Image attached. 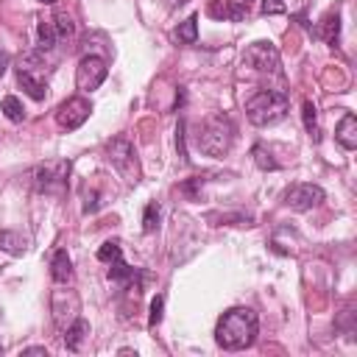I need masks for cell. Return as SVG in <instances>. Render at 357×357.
I'll use <instances>...</instances> for the list:
<instances>
[{
  "label": "cell",
  "mask_w": 357,
  "mask_h": 357,
  "mask_svg": "<svg viewBox=\"0 0 357 357\" xmlns=\"http://www.w3.org/2000/svg\"><path fill=\"white\" fill-rule=\"evenodd\" d=\"M178 42H184V45H192L195 39H198V17L192 14V17H187L178 28H176V33H173Z\"/></svg>",
  "instance_id": "18"
},
{
  "label": "cell",
  "mask_w": 357,
  "mask_h": 357,
  "mask_svg": "<svg viewBox=\"0 0 357 357\" xmlns=\"http://www.w3.org/2000/svg\"><path fill=\"white\" fill-rule=\"evenodd\" d=\"M287 106H290L287 92H282V89H259L245 100V117H248L251 126L265 128V126H273V123L284 120Z\"/></svg>",
  "instance_id": "2"
},
{
  "label": "cell",
  "mask_w": 357,
  "mask_h": 357,
  "mask_svg": "<svg viewBox=\"0 0 357 357\" xmlns=\"http://www.w3.org/2000/svg\"><path fill=\"white\" fill-rule=\"evenodd\" d=\"M106 153H109V162L112 167L128 181V184H137L139 181V162H137V151L131 145L128 137H112L106 142Z\"/></svg>",
  "instance_id": "4"
},
{
  "label": "cell",
  "mask_w": 357,
  "mask_h": 357,
  "mask_svg": "<svg viewBox=\"0 0 357 357\" xmlns=\"http://www.w3.org/2000/svg\"><path fill=\"white\" fill-rule=\"evenodd\" d=\"M8 70V53L6 50H0V78H3V73Z\"/></svg>",
  "instance_id": "29"
},
{
  "label": "cell",
  "mask_w": 357,
  "mask_h": 357,
  "mask_svg": "<svg viewBox=\"0 0 357 357\" xmlns=\"http://www.w3.org/2000/svg\"><path fill=\"white\" fill-rule=\"evenodd\" d=\"M56 39H59V33H56V28H53V20H39V25H36V42H39V50H50V47H56Z\"/></svg>",
  "instance_id": "17"
},
{
  "label": "cell",
  "mask_w": 357,
  "mask_h": 357,
  "mask_svg": "<svg viewBox=\"0 0 357 357\" xmlns=\"http://www.w3.org/2000/svg\"><path fill=\"white\" fill-rule=\"evenodd\" d=\"M318 39H324L326 45H335L337 36H340V14L337 11H326L318 22V31H315Z\"/></svg>",
  "instance_id": "12"
},
{
  "label": "cell",
  "mask_w": 357,
  "mask_h": 357,
  "mask_svg": "<svg viewBox=\"0 0 357 357\" xmlns=\"http://www.w3.org/2000/svg\"><path fill=\"white\" fill-rule=\"evenodd\" d=\"M53 28H56L59 39H73V33H75V22L67 14H56L53 17Z\"/></svg>",
  "instance_id": "23"
},
{
  "label": "cell",
  "mask_w": 357,
  "mask_h": 357,
  "mask_svg": "<svg viewBox=\"0 0 357 357\" xmlns=\"http://www.w3.org/2000/svg\"><path fill=\"white\" fill-rule=\"evenodd\" d=\"M176 148H178L181 162H187L190 156H187V145H184V120H181V123H178V128H176Z\"/></svg>",
  "instance_id": "27"
},
{
  "label": "cell",
  "mask_w": 357,
  "mask_h": 357,
  "mask_svg": "<svg viewBox=\"0 0 357 357\" xmlns=\"http://www.w3.org/2000/svg\"><path fill=\"white\" fill-rule=\"evenodd\" d=\"M36 3H47V6H50V3H56V0H36Z\"/></svg>",
  "instance_id": "31"
},
{
  "label": "cell",
  "mask_w": 357,
  "mask_h": 357,
  "mask_svg": "<svg viewBox=\"0 0 357 357\" xmlns=\"http://www.w3.org/2000/svg\"><path fill=\"white\" fill-rule=\"evenodd\" d=\"M324 201V190L318 184H293L284 190V204L293 209V212H307L312 206H318Z\"/></svg>",
  "instance_id": "9"
},
{
  "label": "cell",
  "mask_w": 357,
  "mask_h": 357,
  "mask_svg": "<svg viewBox=\"0 0 357 357\" xmlns=\"http://www.w3.org/2000/svg\"><path fill=\"white\" fill-rule=\"evenodd\" d=\"M106 73H109L106 61H103L100 56L89 53V56H84V59L78 61L75 84H78V89H81V92H92V89H98V86L106 81Z\"/></svg>",
  "instance_id": "7"
},
{
  "label": "cell",
  "mask_w": 357,
  "mask_h": 357,
  "mask_svg": "<svg viewBox=\"0 0 357 357\" xmlns=\"http://www.w3.org/2000/svg\"><path fill=\"white\" fill-rule=\"evenodd\" d=\"M0 248H3L6 254H11V257H20V254H25V248H28V237L20 234V231L6 229V231H0Z\"/></svg>",
  "instance_id": "16"
},
{
  "label": "cell",
  "mask_w": 357,
  "mask_h": 357,
  "mask_svg": "<svg viewBox=\"0 0 357 357\" xmlns=\"http://www.w3.org/2000/svg\"><path fill=\"white\" fill-rule=\"evenodd\" d=\"M245 3H248V0H245Z\"/></svg>",
  "instance_id": "33"
},
{
  "label": "cell",
  "mask_w": 357,
  "mask_h": 357,
  "mask_svg": "<svg viewBox=\"0 0 357 357\" xmlns=\"http://www.w3.org/2000/svg\"><path fill=\"white\" fill-rule=\"evenodd\" d=\"M335 139L343 151H354L357 148V117L351 112H346L335 128Z\"/></svg>",
  "instance_id": "11"
},
{
  "label": "cell",
  "mask_w": 357,
  "mask_h": 357,
  "mask_svg": "<svg viewBox=\"0 0 357 357\" xmlns=\"http://www.w3.org/2000/svg\"><path fill=\"white\" fill-rule=\"evenodd\" d=\"M22 354H47L42 346H33V349H22Z\"/></svg>",
  "instance_id": "30"
},
{
  "label": "cell",
  "mask_w": 357,
  "mask_h": 357,
  "mask_svg": "<svg viewBox=\"0 0 357 357\" xmlns=\"http://www.w3.org/2000/svg\"><path fill=\"white\" fill-rule=\"evenodd\" d=\"M251 156H254V165H257L259 170H276V167H279V162L271 156V151H268L265 145H254V148H251Z\"/></svg>",
  "instance_id": "21"
},
{
  "label": "cell",
  "mask_w": 357,
  "mask_h": 357,
  "mask_svg": "<svg viewBox=\"0 0 357 357\" xmlns=\"http://www.w3.org/2000/svg\"><path fill=\"white\" fill-rule=\"evenodd\" d=\"M0 354H3V343H0Z\"/></svg>",
  "instance_id": "32"
},
{
  "label": "cell",
  "mask_w": 357,
  "mask_h": 357,
  "mask_svg": "<svg viewBox=\"0 0 357 357\" xmlns=\"http://www.w3.org/2000/svg\"><path fill=\"white\" fill-rule=\"evenodd\" d=\"M159 215H162V209H159V204L156 201H151L148 206H145V215H142V231H156V226H159Z\"/></svg>",
  "instance_id": "22"
},
{
  "label": "cell",
  "mask_w": 357,
  "mask_h": 357,
  "mask_svg": "<svg viewBox=\"0 0 357 357\" xmlns=\"http://www.w3.org/2000/svg\"><path fill=\"white\" fill-rule=\"evenodd\" d=\"M67 176H70V162L67 159L47 162V165H39L33 170V187L39 192H59L67 184Z\"/></svg>",
  "instance_id": "6"
},
{
  "label": "cell",
  "mask_w": 357,
  "mask_h": 357,
  "mask_svg": "<svg viewBox=\"0 0 357 357\" xmlns=\"http://www.w3.org/2000/svg\"><path fill=\"white\" fill-rule=\"evenodd\" d=\"M162 312H165V296L159 293V296H153V301H151V315H148V326H151V329L162 324Z\"/></svg>",
  "instance_id": "25"
},
{
  "label": "cell",
  "mask_w": 357,
  "mask_h": 357,
  "mask_svg": "<svg viewBox=\"0 0 357 357\" xmlns=\"http://www.w3.org/2000/svg\"><path fill=\"white\" fill-rule=\"evenodd\" d=\"M123 257V251H120V243H114V240H109V243H103L100 248H98V259L100 262H114V259H120Z\"/></svg>",
  "instance_id": "24"
},
{
  "label": "cell",
  "mask_w": 357,
  "mask_h": 357,
  "mask_svg": "<svg viewBox=\"0 0 357 357\" xmlns=\"http://www.w3.org/2000/svg\"><path fill=\"white\" fill-rule=\"evenodd\" d=\"M243 64H248L251 70L257 73H273V75H282V67H279V50L271 45V42H251L243 53Z\"/></svg>",
  "instance_id": "5"
},
{
  "label": "cell",
  "mask_w": 357,
  "mask_h": 357,
  "mask_svg": "<svg viewBox=\"0 0 357 357\" xmlns=\"http://www.w3.org/2000/svg\"><path fill=\"white\" fill-rule=\"evenodd\" d=\"M98 206H100L98 192H89V195H86V204H84V212H86V215H89V212H98Z\"/></svg>",
  "instance_id": "28"
},
{
  "label": "cell",
  "mask_w": 357,
  "mask_h": 357,
  "mask_svg": "<svg viewBox=\"0 0 357 357\" xmlns=\"http://www.w3.org/2000/svg\"><path fill=\"white\" fill-rule=\"evenodd\" d=\"M231 142H234V123L226 114H220V112L218 114H209L201 123L198 137H195L198 151L206 153V156H215V159L226 156L229 148H231Z\"/></svg>",
  "instance_id": "3"
},
{
  "label": "cell",
  "mask_w": 357,
  "mask_h": 357,
  "mask_svg": "<svg viewBox=\"0 0 357 357\" xmlns=\"http://www.w3.org/2000/svg\"><path fill=\"white\" fill-rule=\"evenodd\" d=\"M92 114V103L86 100V98H67L59 109H56V123L61 126V128H67V131H73V128H78L81 123H86V117Z\"/></svg>",
  "instance_id": "8"
},
{
  "label": "cell",
  "mask_w": 357,
  "mask_h": 357,
  "mask_svg": "<svg viewBox=\"0 0 357 357\" xmlns=\"http://www.w3.org/2000/svg\"><path fill=\"white\" fill-rule=\"evenodd\" d=\"M0 109L6 112V117H8L11 123H22V120H25V109H22V103H20L14 95H6L3 103H0Z\"/></svg>",
  "instance_id": "20"
},
{
  "label": "cell",
  "mask_w": 357,
  "mask_h": 357,
  "mask_svg": "<svg viewBox=\"0 0 357 357\" xmlns=\"http://www.w3.org/2000/svg\"><path fill=\"white\" fill-rule=\"evenodd\" d=\"M301 117H304V128H307V134L318 142L321 134H318V114H315V103H312V100H304V106H301Z\"/></svg>",
  "instance_id": "19"
},
{
  "label": "cell",
  "mask_w": 357,
  "mask_h": 357,
  "mask_svg": "<svg viewBox=\"0 0 357 357\" xmlns=\"http://www.w3.org/2000/svg\"><path fill=\"white\" fill-rule=\"evenodd\" d=\"M17 84L33 98V100H45V95H47V86H45V81H39L31 70H20L17 67Z\"/></svg>",
  "instance_id": "13"
},
{
  "label": "cell",
  "mask_w": 357,
  "mask_h": 357,
  "mask_svg": "<svg viewBox=\"0 0 357 357\" xmlns=\"http://www.w3.org/2000/svg\"><path fill=\"white\" fill-rule=\"evenodd\" d=\"M259 11H262L265 17H273V14H284L287 6H284V0H262Z\"/></svg>",
  "instance_id": "26"
},
{
  "label": "cell",
  "mask_w": 357,
  "mask_h": 357,
  "mask_svg": "<svg viewBox=\"0 0 357 357\" xmlns=\"http://www.w3.org/2000/svg\"><path fill=\"white\" fill-rule=\"evenodd\" d=\"M257 329H259V321H257L254 310L231 307L220 315V321L215 326V340L226 351H240V349H248L257 340Z\"/></svg>",
  "instance_id": "1"
},
{
  "label": "cell",
  "mask_w": 357,
  "mask_h": 357,
  "mask_svg": "<svg viewBox=\"0 0 357 357\" xmlns=\"http://www.w3.org/2000/svg\"><path fill=\"white\" fill-rule=\"evenodd\" d=\"M86 332H89V324H86L84 318H73V324L64 329V346H67L70 351H78L81 343L86 340Z\"/></svg>",
  "instance_id": "14"
},
{
  "label": "cell",
  "mask_w": 357,
  "mask_h": 357,
  "mask_svg": "<svg viewBox=\"0 0 357 357\" xmlns=\"http://www.w3.org/2000/svg\"><path fill=\"white\" fill-rule=\"evenodd\" d=\"M206 14L215 20H243L248 14V3H234V0H209Z\"/></svg>",
  "instance_id": "10"
},
{
  "label": "cell",
  "mask_w": 357,
  "mask_h": 357,
  "mask_svg": "<svg viewBox=\"0 0 357 357\" xmlns=\"http://www.w3.org/2000/svg\"><path fill=\"white\" fill-rule=\"evenodd\" d=\"M50 276H53V282H70V279H73V262H70V257H67L64 248H59V251L53 254Z\"/></svg>",
  "instance_id": "15"
}]
</instances>
